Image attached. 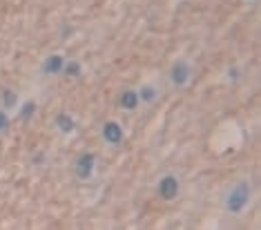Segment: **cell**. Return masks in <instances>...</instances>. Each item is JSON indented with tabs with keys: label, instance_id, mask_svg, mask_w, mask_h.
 Returning a JSON list of instances; mask_svg holds the SVG:
<instances>
[{
	"label": "cell",
	"instance_id": "1",
	"mask_svg": "<svg viewBox=\"0 0 261 230\" xmlns=\"http://www.w3.org/2000/svg\"><path fill=\"white\" fill-rule=\"evenodd\" d=\"M250 199H252L250 181H239V184H234L228 190V194H225V199H223V206L230 215H241V212L248 208Z\"/></svg>",
	"mask_w": 261,
	"mask_h": 230
},
{
	"label": "cell",
	"instance_id": "2",
	"mask_svg": "<svg viewBox=\"0 0 261 230\" xmlns=\"http://www.w3.org/2000/svg\"><path fill=\"white\" fill-rule=\"evenodd\" d=\"M192 79V65H190L186 58H179V61L172 63L170 67V83L174 87H186Z\"/></svg>",
	"mask_w": 261,
	"mask_h": 230
},
{
	"label": "cell",
	"instance_id": "3",
	"mask_svg": "<svg viewBox=\"0 0 261 230\" xmlns=\"http://www.w3.org/2000/svg\"><path fill=\"white\" fill-rule=\"evenodd\" d=\"M94 163H96V157H94L92 152H83V155H79L74 161V176L81 181L90 179L92 172H94Z\"/></svg>",
	"mask_w": 261,
	"mask_h": 230
},
{
	"label": "cell",
	"instance_id": "4",
	"mask_svg": "<svg viewBox=\"0 0 261 230\" xmlns=\"http://www.w3.org/2000/svg\"><path fill=\"white\" fill-rule=\"evenodd\" d=\"M176 192H179V179L174 174L161 176V181H159V197L165 199V201H172L176 197Z\"/></svg>",
	"mask_w": 261,
	"mask_h": 230
},
{
	"label": "cell",
	"instance_id": "5",
	"mask_svg": "<svg viewBox=\"0 0 261 230\" xmlns=\"http://www.w3.org/2000/svg\"><path fill=\"white\" fill-rule=\"evenodd\" d=\"M100 134H103V139L108 141L110 145H121L123 143V127H121V123H116V121L103 123Z\"/></svg>",
	"mask_w": 261,
	"mask_h": 230
},
{
	"label": "cell",
	"instance_id": "6",
	"mask_svg": "<svg viewBox=\"0 0 261 230\" xmlns=\"http://www.w3.org/2000/svg\"><path fill=\"white\" fill-rule=\"evenodd\" d=\"M63 65H65V58L61 54H49V56H45L43 63H40V72L45 76L63 74Z\"/></svg>",
	"mask_w": 261,
	"mask_h": 230
},
{
	"label": "cell",
	"instance_id": "7",
	"mask_svg": "<svg viewBox=\"0 0 261 230\" xmlns=\"http://www.w3.org/2000/svg\"><path fill=\"white\" fill-rule=\"evenodd\" d=\"M56 127L61 134H72L76 130V121L67 114V112H61V114L56 116Z\"/></svg>",
	"mask_w": 261,
	"mask_h": 230
},
{
	"label": "cell",
	"instance_id": "8",
	"mask_svg": "<svg viewBox=\"0 0 261 230\" xmlns=\"http://www.w3.org/2000/svg\"><path fill=\"white\" fill-rule=\"evenodd\" d=\"M136 94H139V101L145 105H150L159 98V90L154 85H141V90H136Z\"/></svg>",
	"mask_w": 261,
	"mask_h": 230
},
{
	"label": "cell",
	"instance_id": "9",
	"mask_svg": "<svg viewBox=\"0 0 261 230\" xmlns=\"http://www.w3.org/2000/svg\"><path fill=\"white\" fill-rule=\"evenodd\" d=\"M139 94H136V90H125V92H123L121 94V108L123 110H129V112H132V110H136V108H139Z\"/></svg>",
	"mask_w": 261,
	"mask_h": 230
},
{
	"label": "cell",
	"instance_id": "10",
	"mask_svg": "<svg viewBox=\"0 0 261 230\" xmlns=\"http://www.w3.org/2000/svg\"><path fill=\"white\" fill-rule=\"evenodd\" d=\"M63 74L69 76V79H79V76L83 74V65L79 61H65L63 65Z\"/></svg>",
	"mask_w": 261,
	"mask_h": 230
},
{
	"label": "cell",
	"instance_id": "11",
	"mask_svg": "<svg viewBox=\"0 0 261 230\" xmlns=\"http://www.w3.org/2000/svg\"><path fill=\"white\" fill-rule=\"evenodd\" d=\"M36 114V101H32V98H29V101H25L20 105V112H18V116L22 121H29L32 119V116Z\"/></svg>",
	"mask_w": 261,
	"mask_h": 230
},
{
	"label": "cell",
	"instance_id": "12",
	"mask_svg": "<svg viewBox=\"0 0 261 230\" xmlns=\"http://www.w3.org/2000/svg\"><path fill=\"white\" fill-rule=\"evenodd\" d=\"M16 103H18V96H16L14 90H5L3 92V110H14Z\"/></svg>",
	"mask_w": 261,
	"mask_h": 230
},
{
	"label": "cell",
	"instance_id": "13",
	"mask_svg": "<svg viewBox=\"0 0 261 230\" xmlns=\"http://www.w3.org/2000/svg\"><path fill=\"white\" fill-rule=\"evenodd\" d=\"M7 127H9V114L5 110H0V132H5Z\"/></svg>",
	"mask_w": 261,
	"mask_h": 230
},
{
	"label": "cell",
	"instance_id": "14",
	"mask_svg": "<svg viewBox=\"0 0 261 230\" xmlns=\"http://www.w3.org/2000/svg\"><path fill=\"white\" fill-rule=\"evenodd\" d=\"M228 79H230V81H237V79H239V69H237V67L228 69Z\"/></svg>",
	"mask_w": 261,
	"mask_h": 230
}]
</instances>
